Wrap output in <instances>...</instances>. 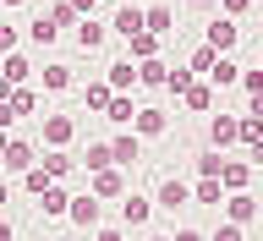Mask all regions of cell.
<instances>
[{
	"label": "cell",
	"mask_w": 263,
	"mask_h": 241,
	"mask_svg": "<svg viewBox=\"0 0 263 241\" xmlns=\"http://www.w3.org/2000/svg\"><path fill=\"white\" fill-rule=\"evenodd\" d=\"M148 214H154V197H143V192H126L121 197V225H148Z\"/></svg>",
	"instance_id": "7c38bea8"
},
{
	"label": "cell",
	"mask_w": 263,
	"mask_h": 241,
	"mask_svg": "<svg viewBox=\"0 0 263 241\" xmlns=\"http://www.w3.org/2000/svg\"><path fill=\"white\" fill-rule=\"evenodd\" d=\"M137 159H143V137H137V132H115L110 137V164L115 170H132Z\"/></svg>",
	"instance_id": "7a4b0ae2"
},
{
	"label": "cell",
	"mask_w": 263,
	"mask_h": 241,
	"mask_svg": "<svg viewBox=\"0 0 263 241\" xmlns=\"http://www.w3.org/2000/svg\"><path fill=\"white\" fill-rule=\"evenodd\" d=\"M143 241H170V236H143Z\"/></svg>",
	"instance_id": "f907efd6"
},
{
	"label": "cell",
	"mask_w": 263,
	"mask_h": 241,
	"mask_svg": "<svg viewBox=\"0 0 263 241\" xmlns=\"http://www.w3.org/2000/svg\"><path fill=\"white\" fill-rule=\"evenodd\" d=\"M104 82H110V94H126V88H137V66L121 55V61H110V66H104Z\"/></svg>",
	"instance_id": "5bb4252c"
},
{
	"label": "cell",
	"mask_w": 263,
	"mask_h": 241,
	"mask_svg": "<svg viewBox=\"0 0 263 241\" xmlns=\"http://www.w3.org/2000/svg\"><path fill=\"white\" fill-rule=\"evenodd\" d=\"M39 77H44V88H49V94H61V88H71V66H66V61H49Z\"/></svg>",
	"instance_id": "cb8c5ba5"
},
{
	"label": "cell",
	"mask_w": 263,
	"mask_h": 241,
	"mask_svg": "<svg viewBox=\"0 0 263 241\" xmlns=\"http://www.w3.org/2000/svg\"><path fill=\"white\" fill-rule=\"evenodd\" d=\"M181 104H186V110H197V115H209V110H214V88H209V82H192V88L181 94Z\"/></svg>",
	"instance_id": "7402d4cb"
},
{
	"label": "cell",
	"mask_w": 263,
	"mask_h": 241,
	"mask_svg": "<svg viewBox=\"0 0 263 241\" xmlns=\"http://www.w3.org/2000/svg\"><path fill=\"white\" fill-rule=\"evenodd\" d=\"M164 77H170V66H164L159 55H154V61H143V66H137V82H143V88H164Z\"/></svg>",
	"instance_id": "484cf974"
},
{
	"label": "cell",
	"mask_w": 263,
	"mask_h": 241,
	"mask_svg": "<svg viewBox=\"0 0 263 241\" xmlns=\"http://www.w3.org/2000/svg\"><path fill=\"white\" fill-rule=\"evenodd\" d=\"M110 33H121V39H132V33H143V6H121V11L110 16Z\"/></svg>",
	"instance_id": "ac0fdd59"
},
{
	"label": "cell",
	"mask_w": 263,
	"mask_h": 241,
	"mask_svg": "<svg viewBox=\"0 0 263 241\" xmlns=\"http://www.w3.org/2000/svg\"><path fill=\"white\" fill-rule=\"evenodd\" d=\"M170 241H209V236H203V230H192V225H181V230H176Z\"/></svg>",
	"instance_id": "b9f144b4"
},
{
	"label": "cell",
	"mask_w": 263,
	"mask_h": 241,
	"mask_svg": "<svg viewBox=\"0 0 263 241\" xmlns=\"http://www.w3.org/2000/svg\"><path fill=\"white\" fill-rule=\"evenodd\" d=\"M6 143H11V132H0V154H6Z\"/></svg>",
	"instance_id": "681fc988"
},
{
	"label": "cell",
	"mask_w": 263,
	"mask_h": 241,
	"mask_svg": "<svg viewBox=\"0 0 263 241\" xmlns=\"http://www.w3.org/2000/svg\"><path fill=\"white\" fill-rule=\"evenodd\" d=\"M236 39H241V28H236L230 16H209V28H203V44H209L214 55H230V49H236Z\"/></svg>",
	"instance_id": "6da1fadb"
},
{
	"label": "cell",
	"mask_w": 263,
	"mask_h": 241,
	"mask_svg": "<svg viewBox=\"0 0 263 241\" xmlns=\"http://www.w3.org/2000/svg\"><path fill=\"white\" fill-rule=\"evenodd\" d=\"M0 164H6L11 176H28L33 164H39V148H33L28 137H11V143H6V154H0Z\"/></svg>",
	"instance_id": "277c9868"
},
{
	"label": "cell",
	"mask_w": 263,
	"mask_h": 241,
	"mask_svg": "<svg viewBox=\"0 0 263 241\" xmlns=\"http://www.w3.org/2000/svg\"><path fill=\"white\" fill-rule=\"evenodd\" d=\"M209 241H241V225H219V230H214Z\"/></svg>",
	"instance_id": "ab89813d"
},
{
	"label": "cell",
	"mask_w": 263,
	"mask_h": 241,
	"mask_svg": "<svg viewBox=\"0 0 263 241\" xmlns=\"http://www.w3.org/2000/svg\"><path fill=\"white\" fill-rule=\"evenodd\" d=\"M154 203H159V209H170V214H176L181 203H192V187H186V181H181V176H164V181H159V197H154Z\"/></svg>",
	"instance_id": "8fae6325"
},
{
	"label": "cell",
	"mask_w": 263,
	"mask_h": 241,
	"mask_svg": "<svg viewBox=\"0 0 263 241\" xmlns=\"http://www.w3.org/2000/svg\"><path fill=\"white\" fill-rule=\"evenodd\" d=\"M0 203H11V187H6V181H0Z\"/></svg>",
	"instance_id": "7dc6e473"
},
{
	"label": "cell",
	"mask_w": 263,
	"mask_h": 241,
	"mask_svg": "<svg viewBox=\"0 0 263 241\" xmlns=\"http://www.w3.org/2000/svg\"><path fill=\"white\" fill-rule=\"evenodd\" d=\"M132 132H137V137H164V132H170V110H159V104H137Z\"/></svg>",
	"instance_id": "3957f363"
},
{
	"label": "cell",
	"mask_w": 263,
	"mask_h": 241,
	"mask_svg": "<svg viewBox=\"0 0 263 241\" xmlns=\"http://www.w3.org/2000/svg\"><path fill=\"white\" fill-rule=\"evenodd\" d=\"M82 170H88V176H99V170H110V143H88V154H82Z\"/></svg>",
	"instance_id": "d4e9b609"
},
{
	"label": "cell",
	"mask_w": 263,
	"mask_h": 241,
	"mask_svg": "<svg viewBox=\"0 0 263 241\" xmlns=\"http://www.w3.org/2000/svg\"><path fill=\"white\" fill-rule=\"evenodd\" d=\"M66 6H71L77 16H93V6H99V0H66Z\"/></svg>",
	"instance_id": "7bdbcfd3"
},
{
	"label": "cell",
	"mask_w": 263,
	"mask_h": 241,
	"mask_svg": "<svg viewBox=\"0 0 263 241\" xmlns=\"http://www.w3.org/2000/svg\"><path fill=\"white\" fill-rule=\"evenodd\" d=\"M71 33H77V44H82V49H99L104 39H110V22H99V16H82Z\"/></svg>",
	"instance_id": "e0dca14e"
},
{
	"label": "cell",
	"mask_w": 263,
	"mask_h": 241,
	"mask_svg": "<svg viewBox=\"0 0 263 241\" xmlns=\"http://www.w3.org/2000/svg\"><path fill=\"white\" fill-rule=\"evenodd\" d=\"M241 94H247V99H258V94H263V66H252V71L241 66Z\"/></svg>",
	"instance_id": "e575fe53"
},
{
	"label": "cell",
	"mask_w": 263,
	"mask_h": 241,
	"mask_svg": "<svg viewBox=\"0 0 263 241\" xmlns=\"http://www.w3.org/2000/svg\"><path fill=\"white\" fill-rule=\"evenodd\" d=\"M258 176H263V170H258Z\"/></svg>",
	"instance_id": "db71d44e"
},
{
	"label": "cell",
	"mask_w": 263,
	"mask_h": 241,
	"mask_svg": "<svg viewBox=\"0 0 263 241\" xmlns=\"http://www.w3.org/2000/svg\"><path fill=\"white\" fill-rule=\"evenodd\" d=\"M219 187H225V197H230V192H247V187H252V164H247V159H230V154H225Z\"/></svg>",
	"instance_id": "30bf717a"
},
{
	"label": "cell",
	"mask_w": 263,
	"mask_h": 241,
	"mask_svg": "<svg viewBox=\"0 0 263 241\" xmlns=\"http://www.w3.org/2000/svg\"><path fill=\"white\" fill-rule=\"evenodd\" d=\"M159 44H164V39H154V33H132V39H126V61H132V66L154 61V55H159Z\"/></svg>",
	"instance_id": "2e32d148"
},
{
	"label": "cell",
	"mask_w": 263,
	"mask_h": 241,
	"mask_svg": "<svg viewBox=\"0 0 263 241\" xmlns=\"http://www.w3.org/2000/svg\"><path fill=\"white\" fill-rule=\"evenodd\" d=\"M6 99H11V82H6V77H0V104H6Z\"/></svg>",
	"instance_id": "bcb514c9"
},
{
	"label": "cell",
	"mask_w": 263,
	"mask_h": 241,
	"mask_svg": "<svg viewBox=\"0 0 263 241\" xmlns=\"http://www.w3.org/2000/svg\"><path fill=\"white\" fill-rule=\"evenodd\" d=\"M71 137H77V121L71 115H44V143L49 148H66Z\"/></svg>",
	"instance_id": "4fadbf2b"
},
{
	"label": "cell",
	"mask_w": 263,
	"mask_h": 241,
	"mask_svg": "<svg viewBox=\"0 0 263 241\" xmlns=\"http://www.w3.org/2000/svg\"><path fill=\"white\" fill-rule=\"evenodd\" d=\"M258 66H263V49H258Z\"/></svg>",
	"instance_id": "f5cc1de1"
},
{
	"label": "cell",
	"mask_w": 263,
	"mask_h": 241,
	"mask_svg": "<svg viewBox=\"0 0 263 241\" xmlns=\"http://www.w3.org/2000/svg\"><path fill=\"white\" fill-rule=\"evenodd\" d=\"M11 121H16V110H11V104H0V132H11Z\"/></svg>",
	"instance_id": "ee69618b"
},
{
	"label": "cell",
	"mask_w": 263,
	"mask_h": 241,
	"mask_svg": "<svg viewBox=\"0 0 263 241\" xmlns=\"http://www.w3.org/2000/svg\"><path fill=\"white\" fill-rule=\"evenodd\" d=\"M44 16H49V22H55V28H77V22H82V16L71 11V6H66V0H55V6H49Z\"/></svg>",
	"instance_id": "1f68e13d"
},
{
	"label": "cell",
	"mask_w": 263,
	"mask_h": 241,
	"mask_svg": "<svg viewBox=\"0 0 263 241\" xmlns=\"http://www.w3.org/2000/svg\"><path fill=\"white\" fill-rule=\"evenodd\" d=\"M247 115H252V121H263V94H258V99H247Z\"/></svg>",
	"instance_id": "f6af8a7d"
},
{
	"label": "cell",
	"mask_w": 263,
	"mask_h": 241,
	"mask_svg": "<svg viewBox=\"0 0 263 241\" xmlns=\"http://www.w3.org/2000/svg\"><path fill=\"white\" fill-rule=\"evenodd\" d=\"M192 82H197V77H192V71H186V66H170V77H164V88H170V94L181 99V94H186V88H192Z\"/></svg>",
	"instance_id": "d6a6232c"
},
{
	"label": "cell",
	"mask_w": 263,
	"mask_h": 241,
	"mask_svg": "<svg viewBox=\"0 0 263 241\" xmlns=\"http://www.w3.org/2000/svg\"><path fill=\"white\" fill-rule=\"evenodd\" d=\"M0 77L11 82V88H28V77H33L28 55H16V49H11V55H6V66H0Z\"/></svg>",
	"instance_id": "44dd1931"
},
{
	"label": "cell",
	"mask_w": 263,
	"mask_h": 241,
	"mask_svg": "<svg viewBox=\"0 0 263 241\" xmlns=\"http://www.w3.org/2000/svg\"><path fill=\"white\" fill-rule=\"evenodd\" d=\"M132 115H137L132 94H110V104H104V121H115L121 132H132Z\"/></svg>",
	"instance_id": "d6986e66"
},
{
	"label": "cell",
	"mask_w": 263,
	"mask_h": 241,
	"mask_svg": "<svg viewBox=\"0 0 263 241\" xmlns=\"http://www.w3.org/2000/svg\"><path fill=\"white\" fill-rule=\"evenodd\" d=\"M93 241H126V230H121V225H99Z\"/></svg>",
	"instance_id": "74e56055"
},
{
	"label": "cell",
	"mask_w": 263,
	"mask_h": 241,
	"mask_svg": "<svg viewBox=\"0 0 263 241\" xmlns=\"http://www.w3.org/2000/svg\"><path fill=\"white\" fill-rule=\"evenodd\" d=\"M132 187H126V170H99V176H88V197H99V203H104V197H126Z\"/></svg>",
	"instance_id": "8992f818"
},
{
	"label": "cell",
	"mask_w": 263,
	"mask_h": 241,
	"mask_svg": "<svg viewBox=\"0 0 263 241\" xmlns=\"http://www.w3.org/2000/svg\"><path fill=\"white\" fill-rule=\"evenodd\" d=\"M214 82H219V88H236V82H241V66L230 61V55H219L214 71H209V88H214Z\"/></svg>",
	"instance_id": "603a6c76"
},
{
	"label": "cell",
	"mask_w": 263,
	"mask_h": 241,
	"mask_svg": "<svg viewBox=\"0 0 263 241\" xmlns=\"http://www.w3.org/2000/svg\"><path fill=\"white\" fill-rule=\"evenodd\" d=\"M247 6H252V0H219V16H230V22H236V16H241Z\"/></svg>",
	"instance_id": "8d00e7d4"
},
{
	"label": "cell",
	"mask_w": 263,
	"mask_h": 241,
	"mask_svg": "<svg viewBox=\"0 0 263 241\" xmlns=\"http://www.w3.org/2000/svg\"><path fill=\"white\" fill-rule=\"evenodd\" d=\"M28 39H33V44H55V39H61V28H55V22H49V16L39 11V16L28 22Z\"/></svg>",
	"instance_id": "4316f807"
},
{
	"label": "cell",
	"mask_w": 263,
	"mask_h": 241,
	"mask_svg": "<svg viewBox=\"0 0 263 241\" xmlns=\"http://www.w3.org/2000/svg\"><path fill=\"white\" fill-rule=\"evenodd\" d=\"M0 6H22V0H0Z\"/></svg>",
	"instance_id": "816d5d0a"
},
{
	"label": "cell",
	"mask_w": 263,
	"mask_h": 241,
	"mask_svg": "<svg viewBox=\"0 0 263 241\" xmlns=\"http://www.w3.org/2000/svg\"><path fill=\"white\" fill-rule=\"evenodd\" d=\"M0 241H11V225H6V219H0Z\"/></svg>",
	"instance_id": "c3c4849f"
},
{
	"label": "cell",
	"mask_w": 263,
	"mask_h": 241,
	"mask_svg": "<svg viewBox=\"0 0 263 241\" xmlns=\"http://www.w3.org/2000/svg\"><path fill=\"white\" fill-rule=\"evenodd\" d=\"M39 170H44L49 181H66V176H71V170H77V159H71L66 148H49V154H44V164H39Z\"/></svg>",
	"instance_id": "ffe728a7"
},
{
	"label": "cell",
	"mask_w": 263,
	"mask_h": 241,
	"mask_svg": "<svg viewBox=\"0 0 263 241\" xmlns=\"http://www.w3.org/2000/svg\"><path fill=\"white\" fill-rule=\"evenodd\" d=\"M247 164H252V176L263 170V143H252V148H247Z\"/></svg>",
	"instance_id": "60d3db41"
},
{
	"label": "cell",
	"mask_w": 263,
	"mask_h": 241,
	"mask_svg": "<svg viewBox=\"0 0 263 241\" xmlns=\"http://www.w3.org/2000/svg\"><path fill=\"white\" fill-rule=\"evenodd\" d=\"M66 219H71V225L77 230H99V219H104V209H99V197H71V209H66Z\"/></svg>",
	"instance_id": "9c48e42d"
},
{
	"label": "cell",
	"mask_w": 263,
	"mask_h": 241,
	"mask_svg": "<svg viewBox=\"0 0 263 241\" xmlns=\"http://www.w3.org/2000/svg\"><path fill=\"white\" fill-rule=\"evenodd\" d=\"M236 126H241V115H209V143H214V154H225V148H236Z\"/></svg>",
	"instance_id": "52a82bcc"
},
{
	"label": "cell",
	"mask_w": 263,
	"mask_h": 241,
	"mask_svg": "<svg viewBox=\"0 0 263 241\" xmlns=\"http://www.w3.org/2000/svg\"><path fill=\"white\" fill-rule=\"evenodd\" d=\"M219 209H225V225H241V230H247L252 219H258V209H263V203H258L252 192H230Z\"/></svg>",
	"instance_id": "5b68a950"
},
{
	"label": "cell",
	"mask_w": 263,
	"mask_h": 241,
	"mask_svg": "<svg viewBox=\"0 0 263 241\" xmlns=\"http://www.w3.org/2000/svg\"><path fill=\"white\" fill-rule=\"evenodd\" d=\"M143 33H154V39H170V33H176V11H170L164 0L143 6Z\"/></svg>",
	"instance_id": "ba28073f"
},
{
	"label": "cell",
	"mask_w": 263,
	"mask_h": 241,
	"mask_svg": "<svg viewBox=\"0 0 263 241\" xmlns=\"http://www.w3.org/2000/svg\"><path fill=\"white\" fill-rule=\"evenodd\" d=\"M192 203H209V209H219V203H225V187H219V181H197V187H192Z\"/></svg>",
	"instance_id": "83f0119b"
},
{
	"label": "cell",
	"mask_w": 263,
	"mask_h": 241,
	"mask_svg": "<svg viewBox=\"0 0 263 241\" xmlns=\"http://www.w3.org/2000/svg\"><path fill=\"white\" fill-rule=\"evenodd\" d=\"M82 99H88V110H104V104H110V82H104V77L88 82V88H82Z\"/></svg>",
	"instance_id": "4dcf8cb0"
},
{
	"label": "cell",
	"mask_w": 263,
	"mask_h": 241,
	"mask_svg": "<svg viewBox=\"0 0 263 241\" xmlns=\"http://www.w3.org/2000/svg\"><path fill=\"white\" fill-rule=\"evenodd\" d=\"M236 143H263V121H252V115H241V126H236Z\"/></svg>",
	"instance_id": "836d02e7"
},
{
	"label": "cell",
	"mask_w": 263,
	"mask_h": 241,
	"mask_svg": "<svg viewBox=\"0 0 263 241\" xmlns=\"http://www.w3.org/2000/svg\"><path fill=\"white\" fill-rule=\"evenodd\" d=\"M39 209H44L49 219H66V209H71V192H66L61 181H49L44 192H39Z\"/></svg>",
	"instance_id": "9a60e30c"
},
{
	"label": "cell",
	"mask_w": 263,
	"mask_h": 241,
	"mask_svg": "<svg viewBox=\"0 0 263 241\" xmlns=\"http://www.w3.org/2000/svg\"><path fill=\"white\" fill-rule=\"evenodd\" d=\"M214 61H219V55H214L209 44H197V49H192V61H186V71H192V77H209V71H214Z\"/></svg>",
	"instance_id": "f1b7e54d"
},
{
	"label": "cell",
	"mask_w": 263,
	"mask_h": 241,
	"mask_svg": "<svg viewBox=\"0 0 263 241\" xmlns=\"http://www.w3.org/2000/svg\"><path fill=\"white\" fill-rule=\"evenodd\" d=\"M22 187H28V192H33V197H39V192H44V187H49V176H44V170H39V164H33L28 176H22Z\"/></svg>",
	"instance_id": "d590c367"
},
{
	"label": "cell",
	"mask_w": 263,
	"mask_h": 241,
	"mask_svg": "<svg viewBox=\"0 0 263 241\" xmlns=\"http://www.w3.org/2000/svg\"><path fill=\"white\" fill-rule=\"evenodd\" d=\"M6 104H11L16 115H33V110H39V94H33V88H11V99H6Z\"/></svg>",
	"instance_id": "f546056e"
},
{
	"label": "cell",
	"mask_w": 263,
	"mask_h": 241,
	"mask_svg": "<svg viewBox=\"0 0 263 241\" xmlns=\"http://www.w3.org/2000/svg\"><path fill=\"white\" fill-rule=\"evenodd\" d=\"M16 49V28H6V22H0V55H11Z\"/></svg>",
	"instance_id": "f35d334b"
}]
</instances>
